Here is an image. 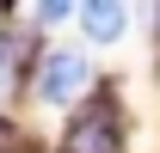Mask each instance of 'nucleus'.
Listing matches in <instances>:
<instances>
[{
    "label": "nucleus",
    "mask_w": 160,
    "mask_h": 153,
    "mask_svg": "<svg viewBox=\"0 0 160 153\" xmlns=\"http://www.w3.org/2000/svg\"><path fill=\"white\" fill-rule=\"evenodd\" d=\"M80 25L92 43H117L123 37V0H80Z\"/></svg>",
    "instance_id": "obj_3"
},
{
    "label": "nucleus",
    "mask_w": 160,
    "mask_h": 153,
    "mask_svg": "<svg viewBox=\"0 0 160 153\" xmlns=\"http://www.w3.org/2000/svg\"><path fill=\"white\" fill-rule=\"evenodd\" d=\"M86 86H92V67H86L80 49H49L37 61V98L43 104H74Z\"/></svg>",
    "instance_id": "obj_1"
},
{
    "label": "nucleus",
    "mask_w": 160,
    "mask_h": 153,
    "mask_svg": "<svg viewBox=\"0 0 160 153\" xmlns=\"http://www.w3.org/2000/svg\"><path fill=\"white\" fill-rule=\"evenodd\" d=\"M74 12V0H37V25H62Z\"/></svg>",
    "instance_id": "obj_4"
},
{
    "label": "nucleus",
    "mask_w": 160,
    "mask_h": 153,
    "mask_svg": "<svg viewBox=\"0 0 160 153\" xmlns=\"http://www.w3.org/2000/svg\"><path fill=\"white\" fill-rule=\"evenodd\" d=\"M62 153H123V123L111 104H86V110L68 123V141Z\"/></svg>",
    "instance_id": "obj_2"
}]
</instances>
